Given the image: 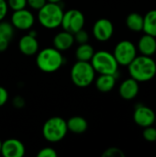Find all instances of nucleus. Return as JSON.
I'll return each mask as SVG.
<instances>
[{
  "mask_svg": "<svg viewBox=\"0 0 156 157\" xmlns=\"http://www.w3.org/2000/svg\"><path fill=\"white\" fill-rule=\"evenodd\" d=\"M131 76L138 82H146L156 75V63L151 56H136L128 65Z\"/></svg>",
  "mask_w": 156,
  "mask_h": 157,
  "instance_id": "nucleus-1",
  "label": "nucleus"
},
{
  "mask_svg": "<svg viewBox=\"0 0 156 157\" xmlns=\"http://www.w3.org/2000/svg\"><path fill=\"white\" fill-rule=\"evenodd\" d=\"M63 63V56L61 52L54 47H49L40 51L36 58L38 68L44 73H54L58 71Z\"/></svg>",
  "mask_w": 156,
  "mask_h": 157,
  "instance_id": "nucleus-2",
  "label": "nucleus"
},
{
  "mask_svg": "<svg viewBox=\"0 0 156 157\" xmlns=\"http://www.w3.org/2000/svg\"><path fill=\"white\" fill-rule=\"evenodd\" d=\"M63 11L58 3L47 2L38 10V19L40 24L49 29H53L61 26Z\"/></svg>",
  "mask_w": 156,
  "mask_h": 157,
  "instance_id": "nucleus-3",
  "label": "nucleus"
},
{
  "mask_svg": "<svg viewBox=\"0 0 156 157\" xmlns=\"http://www.w3.org/2000/svg\"><path fill=\"white\" fill-rule=\"evenodd\" d=\"M72 82L78 87H87L95 80L96 71L91 63L77 61L71 69Z\"/></svg>",
  "mask_w": 156,
  "mask_h": 157,
  "instance_id": "nucleus-4",
  "label": "nucleus"
},
{
  "mask_svg": "<svg viewBox=\"0 0 156 157\" xmlns=\"http://www.w3.org/2000/svg\"><path fill=\"white\" fill-rule=\"evenodd\" d=\"M91 64L94 70L99 75H115L118 74L119 63L113 53L107 51H98L94 53L91 59Z\"/></svg>",
  "mask_w": 156,
  "mask_h": 157,
  "instance_id": "nucleus-5",
  "label": "nucleus"
},
{
  "mask_svg": "<svg viewBox=\"0 0 156 157\" xmlns=\"http://www.w3.org/2000/svg\"><path fill=\"white\" fill-rule=\"evenodd\" d=\"M67 123L61 117H52L45 121L42 127V135L50 143H58L67 134Z\"/></svg>",
  "mask_w": 156,
  "mask_h": 157,
  "instance_id": "nucleus-6",
  "label": "nucleus"
},
{
  "mask_svg": "<svg viewBox=\"0 0 156 157\" xmlns=\"http://www.w3.org/2000/svg\"><path fill=\"white\" fill-rule=\"evenodd\" d=\"M113 55L119 64L128 66L137 56L136 47L130 40H121L116 45Z\"/></svg>",
  "mask_w": 156,
  "mask_h": 157,
  "instance_id": "nucleus-7",
  "label": "nucleus"
},
{
  "mask_svg": "<svg viewBox=\"0 0 156 157\" xmlns=\"http://www.w3.org/2000/svg\"><path fill=\"white\" fill-rule=\"evenodd\" d=\"M85 25V16L78 9H69L67 12L63 13L61 26L63 30H66L72 34L84 28Z\"/></svg>",
  "mask_w": 156,
  "mask_h": 157,
  "instance_id": "nucleus-8",
  "label": "nucleus"
},
{
  "mask_svg": "<svg viewBox=\"0 0 156 157\" xmlns=\"http://www.w3.org/2000/svg\"><path fill=\"white\" fill-rule=\"evenodd\" d=\"M35 18L33 14L26 8L16 10L11 17V24L14 28L20 30H28L34 25Z\"/></svg>",
  "mask_w": 156,
  "mask_h": 157,
  "instance_id": "nucleus-9",
  "label": "nucleus"
},
{
  "mask_svg": "<svg viewBox=\"0 0 156 157\" xmlns=\"http://www.w3.org/2000/svg\"><path fill=\"white\" fill-rule=\"evenodd\" d=\"M155 113L152 109L144 105H136L133 113V120L136 124L141 127L146 128L152 126L155 122Z\"/></svg>",
  "mask_w": 156,
  "mask_h": 157,
  "instance_id": "nucleus-10",
  "label": "nucleus"
},
{
  "mask_svg": "<svg viewBox=\"0 0 156 157\" xmlns=\"http://www.w3.org/2000/svg\"><path fill=\"white\" fill-rule=\"evenodd\" d=\"M114 32V26L108 18H100L97 20L93 26V35L99 41L108 40Z\"/></svg>",
  "mask_w": 156,
  "mask_h": 157,
  "instance_id": "nucleus-11",
  "label": "nucleus"
},
{
  "mask_svg": "<svg viewBox=\"0 0 156 157\" xmlns=\"http://www.w3.org/2000/svg\"><path fill=\"white\" fill-rule=\"evenodd\" d=\"M25 151V146L21 141L11 138L2 142L0 154L4 157H22Z\"/></svg>",
  "mask_w": 156,
  "mask_h": 157,
  "instance_id": "nucleus-12",
  "label": "nucleus"
},
{
  "mask_svg": "<svg viewBox=\"0 0 156 157\" xmlns=\"http://www.w3.org/2000/svg\"><path fill=\"white\" fill-rule=\"evenodd\" d=\"M18 49L26 56H32L38 52L39 42L37 37L30 35L29 33L20 38L18 41Z\"/></svg>",
  "mask_w": 156,
  "mask_h": 157,
  "instance_id": "nucleus-13",
  "label": "nucleus"
},
{
  "mask_svg": "<svg viewBox=\"0 0 156 157\" xmlns=\"http://www.w3.org/2000/svg\"><path fill=\"white\" fill-rule=\"evenodd\" d=\"M119 92H120V95L122 98H124L126 100L133 99L139 93L138 81H136L132 77L126 79L120 85Z\"/></svg>",
  "mask_w": 156,
  "mask_h": 157,
  "instance_id": "nucleus-14",
  "label": "nucleus"
},
{
  "mask_svg": "<svg viewBox=\"0 0 156 157\" xmlns=\"http://www.w3.org/2000/svg\"><path fill=\"white\" fill-rule=\"evenodd\" d=\"M74 42V34L63 30L57 33L53 38V46L60 52L70 49Z\"/></svg>",
  "mask_w": 156,
  "mask_h": 157,
  "instance_id": "nucleus-15",
  "label": "nucleus"
},
{
  "mask_svg": "<svg viewBox=\"0 0 156 157\" xmlns=\"http://www.w3.org/2000/svg\"><path fill=\"white\" fill-rule=\"evenodd\" d=\"M139 51L143 55L152 56L156 52V39L155 37L146 34L143 35L138 43Z\"/></svg>",
  "mask_w": 156,
  "mask_h": 157,
  "instance_id": "nucleus-16",
  "label": "nucleus"
},
{
  "mask_svg": "<svg viewBox=\"0 0 156 157\" xmlns=\"http://www.w3.org/2000/svg\"><path fill=\"white\" fill-rule=\"evenodd\" d=\"M116 84L115 75H100L96 80V87L102 93L111 91Z\"/></svg>",
  "mask_w": 156,
  "mask_h": 157,
  "instance_id": "nucleus-17",
  "label": "nucleus"
},
{
  "mask_svg": "<svg viewBox=\"0 0 156 157\" xmlns=\"http://www.w3.org/2000/svg\"><path fill=\"white\" fill-rule=\"evenodd\" d=\"M66 123H67L68 131L76 134L84 133L87 130V127H88V124L86 119L80 116H74L70 118L66 121Z\"/></svg>",
  "mask_w": 156,
  "mask_h": 157,
  "instance_id": "nucleus-18",
  "label": "nucleus"
},
{
  "mask_svg": "<svg viewBox=\"0 0 156 157\" xmlns=\"http://www.w3.org/2000/svg\"><path fill=\"white\" fill-rule=\"evenodd\" d=\"M143 30L156 38V9L149 11L143 17Z\"/></svg>",
  "mask_w": 156,
  "mask_h": 157,
  "instance_id": "nucleus-19",
  "label": "nucleus"
},
{
  "mask_svg": "<svg viewBox=\"0 0 156 157\" xmlns=\"http://www.w3.org/2000/svg\"><path fill=\"white\" fill-rule=\"evenodd\" d=\"M94 53H95L94 48L86 42V43L79 44V46L75 51V57L77 61L89 62L91 61Z\"/></svg>",
  "mask_w": 156,
  "mask_h": 157,
  "instance_id": "nucleus-20",
  "label": "nucleus"
},
{
  "mask_svg": "<svg viewBox=\"0 0 156 157\" xmlns=\"http://www.w3.org/2000/svg\"><path fill=\"white\" fill-rule=\"evenodd\" d=\"M126 25L132 31H141L143 29V17L138 13H131L126 18Z\"/></svg>",
  "mask_w": 156,
  "mask_h": 157,
  "instance_id": "nucleus-21",
  "label": "nucleus"
},
{
  "mask_svg": "<svg viewBox=\"0 0 156 157\" xmlns=\"http://www.w3.org/2000/svg\"><path fill=\"white\" fill-rule=\"evenodd\" d=\"M14 36V27L11 23L6 21H0V39L10 41Z\"/></svg>",
  "mask_w": 156,
  "mask_h": 157,
  "instance_id": "nucleus-22",
  "label": "nucleus"
},
{
  "mask_svg": "<svg viewBox=\"0 0 156 157\" xmlns=\"http://www.w3.org/2000/svg\"><path fill=\"white\" fill-rule=\"evenodd\" d=\"M7 6L13 11L20 10L26 7L27 0H7Z\"/></svg>",
  "mask_w": 156,
  "mask_h": 157,
  "instance_id": "nucleus-23",
  "label": "nucleus"
},
{
  "mask_svg": "<svg viewBox=\"0 0 156 157\" xmlns=\"http://www.w3.org/2000/svg\"><path fill=\"white\" fill-rule=\"evenodd\" d=\"M143 138L148 142H156V128L152 126L146 127L143 132Z\"/></svg>",
  "mask_w": 156,
  "mask_h": 157,
  "instance_id": "nucleus-24",
  "label": "nucleus"
},
{
  "mask_svg": "<svg viewBox=\"0 0 156 157\" xmlns=\"http://www.w3.org/2000/svg\"><path fill=\"white\" fill-rule=\"evenodd\" d=\"M74 40L76 42H78L79 44L86 43L87 40H88V33L84 29H81L80 30L76 31L74 34Z\"/></svg>",
  "mask_w": 156,
  "mask_h": 157,
  "instance_id": "nucleus-25",
  "label": "nucleus"
},
{
  "mask_svg": "<svg viewBox=\"0 0 156 157\" xmlns=\"http://www.w3.org/2000/svg\"><path fill=\"white\" fill-rule=\"evenodd\" d=\"M103 157H124V154L123 152L119 149V148H115V147H111V148H108L107 149L103 155Z\"/></svg>",
  "mask_w": 156,
  "mask_h": 157,
  "instance_id": "nucleus-26",
  "label": "nucleus"
},
{
  "mask_svg": "<svg viewBox=\"0 0 156 157\" xmlns=\"http://www.w3.org/2000/svg\"><path fill=\"white\" fill-rule=\"evenodd\" d=\"M38 157H56L57 153L56 151L51 147H44L40 150V152L37 154Z\"/></svg>",
  "mask_w": 156,
  "mask_h": 157,
  "instance_id": "nucleus-27",
  "label": "nucleus"
},
{
  "mask_svg": "<svg viewBox=\"0 0 156 157\" xmlns=\"http://www.w3.org/2000/svg\"><path fill=\"white\" fill-rule=\"evenodd\" d=\"M46 3L47 0H27V5L35 10H40Z\"/></svg>",
  "mask_w": 156,
  "mask_h": 157,
  "instance_id": "nucleus-28",
  "label": "nucleus"
},
{
  "mask_svg": "<svg viewBox=\"0 0 156 157\" xmlns=\"http://www.w3.org/2000/svg\"><path fill=\"white\" fill-rule=\"evenodd\" d=\"M7 10H8L7 2L6 0H0V21L4 20V18L7 14Z\"/></svg>",
  "mask_w": 156,
  "mask_h": 157,
  "instance_id": "nucleus-29",
  "label": "nucleus"
},
{
  "mask_svg": "<svg viewBox=\"0 0 156 157\" xmlns=\"http://www.w3.org/2000/svg\"><path fill=\"white\" fill-rule=\"evenodd\" d=\"M8 99V93L6 89L3 86H0V107H3Z\"/></svg>",
  "mask_w": 156,
  "mask_h": 157,
  "instance_id": "nucleus-30",
  "label": "nucleus"
},
{
  "mask_svg": "<svg viewBox=\"0 0 156 157\" xmlns=\"http://www.w3.org/2000/svg\"><path fill=\"white\" fill-rule=\"evenodd\" d=\"M10 41L6 40H4V39H0V52H4L7 49L8 47V44H9Z\"/></svg>",
  "mask_w": 156,
  "mask_h": 157,
  "instance_id": "nucleus-31",
  "label": "nucleus"
},
{
  "mask_svg": "<svg viewBox=\"0 0 156 157\" xmlns=\"http://www.w3.org/2000/svg\"><path fill=\"white\" fill-rule=\"evenodd\" d=\"M14 105H15V107H19V108H21V107L24 106V100H23L21 98L17 97V98H15V99H14Z\"/></svg>",
  "mask_w": 156,
  "mask_h": 157,
  "instance_id": "nucleus-32",
  "label": "nucleus"
},
{
  "mask_svg": "<svg viewBox=\"0 0 156 157\" xmlns=\"http://www.w3.org/2000/svg\"><path fill=\"white\" fill-rule=\"evenodd\" d=\"M62 0H47V2H51V3H60Z\"/></svg>",
  "mask_w": 156,
  "mask_h": 157,
  "instance_id": "nucleus-33",
  "label": "nucleus"
},
{
  "mask_svg": "<svg viewBox=\"0 0 156 157\" xmlns=\"http://www.w3.org/2000/svg\"><path fill=\"white\" fill-rule=\"evenodd\" d=\"M1 146H2V142H1V140H0V152H1Z\"/></svg>",
  "mask_w": 156,
  "mask_h": 157,
  "instance_id": "nucleus-34",
  "label": "nucleus"
},
{
  "mask_svg": "<svg viewBox=\"0 0 156 157\" xmlns=\"http://www.w3.org/2000/svg\"><path fill=\"white\" fill-rule=\"evenodd\" d=\"M154 123H155V124H156V119H155V122H154Z\"/></svg>",
  "mask_w": 156,
  "mask_h": 157,
  "instance_id": "nucleus-35",
  "label": "nucleus"
}]
</instances>
